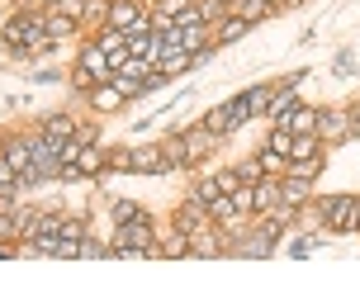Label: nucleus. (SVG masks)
Here are the masks:
<instances>
[{
	"mask_svg": "<svg viewBox=\"0 0 360 284\" xmlns=\"http://www.w3.org/2000/svg\"><path fill=\"white\" fill-rule=\"evenodd\" d=\"M318 128H327L332 138H346L351 128H346V114H318Z\"/></svg>",
	"mask_w": 360,
	"mask_h": 284,
	"instance_id": "obj_24",
	"label": "nucleus"
},
{
	"mask_svg": "<svg viewBox=\"0 0 360 284\" xmlns=\"http://www.w3.org/2000/svg\"><path fill=\"white\" fill-rule=\"evenodd\" d=\"M252 29V19H242V15H223V24H218V43H237V38Z\"/></svg>",
	"mask_w": 360,
	"mask_h": 284,
	"instance_id": "obj_15",
	"label": "nucleus"
},
{
	"mask_svg": "<svg viewBox=\"0 0 360 284\" xmlns=\"http://www.w3.org/2000/svg\"><path fill=\"white\" fill-rule=\"evenodd\" d=\"M0 161H10V166H15L19 176H24V171H29V166H34V157H29V142H5V152H0Z\"/></svg>",
	"mask_w": 360,
	"mask_h": 284,
	"instance_id": "obj_12",
	"label": "nucleus"
},
{
	"mask_svg": "<svg viewBox=\"0 0 360 284\" xmlns=\"http://www.w3.org/2000/svg\"><path fill=\"white\" fill-rule=\"evenodd\" d=\"M228 15L261 19V15H270V0H233V5H228Z\"/></svg>",
	"mask_w": 360,
	"mask_h": 284,
	"instance_id": "obj_18",
	"label": "nucleus"
},
{
	"mask_svg": "<svg viewBox=\"0 0 360 284\" xmlns=\"http://www.w3.org/2000/svg\"><path fill=\"white\" fill-rule=\"evenodd\" d=\"M138 19H143V10H138L133 0H114V10H109V29H114V34H119V29H133Z\"/></svg>",
	"mask_w": 360,
	"mask_h": 284,
	"instance_id": "obj_11",
	"label": "nucleus"
},
{
	"mask_svg": "<svg viewBox=\"0 0 360 284\" xmlns=\"http://www.w3.org/2000/svg\"><path fill=\"white\" fill-rule=\"evenodd\" d=\"M100 166H105V157L95 152V147H81V157L67 161L62 166V180H81V176H100Z\"/></svg>",
	"mask_w": 360,
	"mask_h": 284,
	"instance_id": "obj_4",
	"label": "nucleus"
},
{
	"mask_svg": "<svg viewBox=\"0 0 360 284\" xmlns=\"http://www.w3.org/2000/svg\"><path fill=\"white\" fill-rule=\"evenodd\" d=\"M289 147H294V133L280 124L275 133H270V147H266V152H275V157H289Z\"/></svg>",
	"mask_w": 360,
	"mask_h": 284,
	"instance_id": "obj_22",
	"label": "nucleus"
},
{
	"mask_svg": "<svg viewBox=\"0 0 360 284\" xmlns=\"http://www.w3.org/2000/svg\"><path fill=\"white\" fill-rule=\"evenodd\" d=\"M90 105L100 109V114H114V109L128 105V95L119 86H105V81H100V90H90Z\"/></svg>",
	"mask_w": 360,
	"mask_h": 284,
	"instance_id": "obj_7",
	"label": "nucleus"
},
{
	"mask_svg": "<svg viewBox=\"0 0 360 284\" xmlns=\"http://www.w3.org/2000/svg\"><path fill=\"white\" fill-rule=\"evenodd\" d=\"M237 185H242V180H237V171H223V176H218V190H223V195H233Z\"/></svg>",
	"mask_w": 360,
	"mask_h": 284,
	"instance_id": "obj_29",
	"label": "nucleus"
},
{
	"mask_svg": "<svg viewBox=\"0 0 360 284\" xmlns=\"http://www.w3.org/2000/svg\"><path fill=\"white\" fill-rule=\"evenodd\" d=\"M109 166H114V171H133V152H128V147H114V152H109Z\"/></svg>",
	"mask_w": 360,
	"mask_h": 284,
	"instance_id": "obj_28",
	"label": "nucleus"
},
{
	"mask_svg": "<svg viewBox=\"0 0 360 284\" xmlns=\"http://www.w3.org/2000/svg\"><path fill=\"white\" fill-rule=\"evenodd\" d=\"M81 256H109V247H100V242H81Z\"/></svg>",
	"mask_w": 360,
	"mask_h": 284,
	"instance_id": "obj_30",
	"label": "nucleus"
},
{
	"mask_svg": "<svg viewBox=\"0 0 360 284\" xmlns=\"http://www.w3.org/2000/svg\"><path fill=\"white\" fill-rule=\"evenodd\" d=\"M304 157H318V138L313 133H294V147H289L285 161H304Z\"/></svg>",
	"mask_w": 360,
	"mask_h": 284,
	"instance_id": "obj_19",
	"label": "nucleus"
},
{
	"mask_svg": "<svg viewBox=\"0 0 360 284\" xmlns=\"http://www.w3.org/2000/svg\"><path fill=\"white\" fill-rule=\"evenodd\" d=\"M275 199H280V185H275V180H256V209H270V204H275Z\"/></svg>",
	"mask_w": 360,
	"mask_h": 284,
	"instance_id": "obj_21",
	"label": "nucleus"
},
{
	"mask_svg": "<svg viewBox=\"0 0 360 284\" xmlns=\"http://www.w3.org/2000/svg\"><path fill=\"white\" fill-rule=\"evenodd\" d=\"M43 38H48V29L38 15H15L5 24V48H15V53H24V43H43Z\"/></svg>",
	"mask_w": 360,
	"mask_h": 284,
	"instance_id": "obj_2",
	"label": "nucleus"
},
{
	"mask_svg": "<svg viewBox=\"0 0 360 284\" xmlns=\"http://www.w3.org/2000/svg\"><path fill=\"white\" fill-rule=\"evenodd\" d=\"M72 133H76V124L67 119V114H48V119H43V138H53V142H67Z\"/></svg>",
	"mask_w": 360,
	"mask_h": 284,
	"instance_id": "obj_14",
	"label": "nucleus"
},
{
	"mask_svg": "<svg viewBox=\"0 0 360 284\" xmlns=\"http://www.w3.org/2000/svg\"><path fill=\"white\" fill-rule=\"evenodd\" d=\"M280 199L299 209V204H304V199H308V180H285V185H280Z\"/></svg>",
	"mask_w": 360,
	"mask_h": 284,
	"instance_id": "obj_20",
	"label": "nucleus"
},
{
	"mask_svg": "<svg viewBox=\"0 0 360 284\" xmlns=\"http://www.w3.org/2000/svg\"><path fill=\"white\" fill-rule=\"evenodd\" d=\"M72 138H76V142H81V147H90V142H95V128H76Z\"/></svg>",
	"mask_w": 360,
	"mask_h": 284,
	"instance_id": "obj_31",
	"label": "nucleus"
},
{
	"mask_svg": "<svg viewBox=\"0 0 360 284\" xmlns=\"http://www.w3.org/2000/svg\"><path fill=\"white\" fill-rule=\"evenodd\" d=\"M351 232H360V195H356V223H351Z\"/></svg>",
	"mask_w": 360,
	"mask_h": 284,
	"instance_id": "obj_32",
	"label": "nucleus"
},
{
	"mask_svg": "<svg viewBox=\"0 0 360 284\" xmlns=\"http://www.w3.org/2000/svg\"><path fill=\"white\" fill-rule=\"evenodd\" d=\"M214 142H218L214 128H204V133H190V138L180 142V147H185V166H190V161H199V157H209V152H214Z\"/></svg>",
	"mask_w": 360,
	"mask_h": 284,
	"instance_id": "obj_6",
	"label": "nucleus"
},
{
	"mask_svg": "<svg viewBox=\"0 0 360 284\" xmlns=\"http://www.w3.org/2000/svg\"><path fill=\"white\" fill-rule=\"evenodd\" d=\"M48 5H57V0H48Z\"/></svg>",
	"mask_w": 360,
	"mask_h": 284,
	"instance_id": "obj_33",
	"label": "nucleus"
},
{
	"mask_svg": "<svg viewBox=\"0 0 360 284\" xmlns=\"http://www.w3.org/2000/svg\"><path fill=\"white\" fill-rule=\"evenodd\" d=\"M81 71H90L95 81H105L109 71H114V62H109V53H105V43H100V48H86V53H81Z\"/></svg>",
	"mask_w": 360,
	"mask_h": 284,
	"instance_id": "obj_9",
	"label": "nucleus"
},
{
	"mask_svg": "<svg viewBox=\"0 0 360 284\" xmlns=\"http://www.w3.org/2000/svg\"><path fill=\"white\" fill-rule=\"evenodd\" d=\"M270 5H275V0H270Z\"/></svg>",
	"mask_w": 360,
	"mask_h": 284,
	"instance_id": "obj_34",
	"label": "nucleus"
},
{
	"mask_svg": "<svg viewBox=\"0 0 360 284\" xmlns=\"http://www.w3.org/2000/svg\"><path fill=\"white\" fill-rule=\"evenodd\" d=\"M53 256H67V261H72V256H81V223H76V218H72V223H62Z\"/></svg>",
	"mask_w": 360,
	"mask_h": 284,
	"instance_id": "obj_8",
	"label": "nucleus"
},
{
	"mask_svg": "<svg viewBox=\"0 0 360 284\" xmlns=\"http://www.w3.org/2000/svg\"><path fill=\"white\" fill-rule=\"evenodd\" d=\"M204 128H214V133H233V119H228V105H218L209 119H204Z\"/></svg>",
	"mask_w": 360,
	"mask_h": 284,
	"instance_id": "obj_26",
	"label": "nucleus"
},
{
	"mask_svg": "<svg viewBox=\"0 0 360 284\" xmlns=\"http://www.w3.org/2000/svg\"><path fill=\"white\" fill-rule=\"evenodd\" d=\"M190 237H195V242H190V251H195V256H218V251H223L214 242V228H195Z\"/></svg>",
	"mask_w": 360,
	"mask_h": 284,
	"instance_id": "obj_17",
	"label": "nucleus"
},
{
	"mask_svg": "<svg viewBox=\"0 0 360 284\" xmlns=\"http://www.w3.org/2000/svg\"><path fill=\"white\" fill-rule=\"evenodd\" d=\"M323 218L332 232H351V223H356V195H337L323 204Z\"/></svg>",
	"mask_w": 360,
	"mask_h": 284,
	"instance_id": "obj_3",
	"label": "nucleus"
},
{
	"mask_svg": "<svg viewBox=\"0 0 360 284\" xmlns=\"http://www.w3.org/2000/svg\"><path fill=\"white\" fill-rule=\"evenodd\" d=\"M176 228L185 232V237H190L195 228H204V204H199V199H190V204H185V209L176 213Z\"/></svg>",
	"mask_w": 360,
	"mask_h": 284,
	"instance_id": "obj_13",
	"label": "nucleus"
},
{
	"mask_svg": "<svg viewBox=\"0 0 360 284\" xmlns=\"http://www.w3.org/2000/svg\"><path fill=\"white\" fill-rule=\"evenodd\" d=\"M109 256H157V242H152V223L133 218V223H119L114 242H109Z\"/></svg>",
	"mask_w": 360,
	"mask_h": 284,
	"instance_id": "obj_1",
	"label": "nucleus"
},
{
	"mask_svg": "<svg viewBox=\"0 0 360 284\" xmlns=\"http://www.w3.org/2000/svg\"><path fill=\"white\" fill-rule=\"evenodd\" d=\"M43 29H48V38H62V34H72V15H53L48 24H43Z\"/></svg>",
	"mask_w": 360,
	"mask_h": 284,
	"instance_id": "obj_27",
	"label": "nucleus"
},
{
	"mask_svg": "<svg viewBox=\"0 0 360 284\" xmlns=\"http://www.w3.org/2000/svg\"><path fill=\"white\" fill-rule=\"evenodd\" d=\"M280 124L289 128V133H318V109H304V105H294L285 114V119H280Z\"/></svg>",
	"mask_w": 360,
	"mask_h": 284,
	"instance_id": "obj_10",
	"label": "nucleus"
},
{
	"mask_svg": "<svg viewBox=\"0 0 360 284\" xmlns=\"http://www.w3.org/2000/svg\"><path fill=\"white\" fill-rule=\"evenodd\" d=\"M275 251V223H266V228L247 232V242L237 247V256H270Z\"/></svg>",
	"mask_w": 360,
	"mask_h": 284,
	"instance_id": "obj_5",
	"label": "nucleus"
},
{
	"mask_svg": "<svg viewBox=\"0 0 360 284\" xmlns=\"http://www.w3.org/2000/svg\"><path fill=\"white\" fill-rule=\"evenodd\" d=\"M133 218H143V209L133 199H114V223H133Z\"/></svg>",
	"mask_w": 360,
	"mask_h": 284,
	"instance_id": "obj_25",
	"label": "nucleus"
},
{
	"mask_svg": "<svg viewBox=\"0 0 360 284\" xmlns=\"http://www.w3.org/2000/svg\"><path fill=\"white\" fill-rule=\"evenodd\" d=\"M294 105H299V100H294V86H285V90H275V95L266 100V114H270V119H285Z\"/></svg>",
	"mask_w": 360,
	"mask_h": 284,
	"instance_id": "obj_16",
	"label": "nucleus"
},
{
	"mask_svg": "<svg viewBox=\"0 0 360 284\" xmlns=\"http://www.w3.org/2000/svg\"><path fill=\"white\" fill-rule=\"evenodd\" d=\"M289 171H294L299 180H308V185H313V180H318V171H323V161H313V157H304V161H289Z\"/></svg>",
	"mask_w": 360,
	"mask_h": 284,
	"instance_id": "obj_23",
	"label": "nucleus"
}]
</instances>
